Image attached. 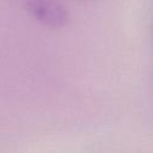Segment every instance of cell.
Listing matches in <instances>:
<instances>
[{
  "label": "cell",
  "mask_w": 153,
  "mask_h": 153,
  "mask_svg": "<svg viewBox=\"0 0 153 153\" xmlns=\"http://www.w3.org/2000/svg\"><path fill=\"white\" fill-rule=\"evenodd\" d=\"M27 11L41 23L60 29L68 24L67 11L54 0H26Z\"/></svg>",
  "instance_id": "obj_1"
}]
</instances>
